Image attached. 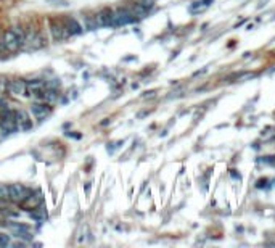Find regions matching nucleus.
I'll return each mask as SVG.
<instances>
[{
    "label": "nucleus",
    "mask_w": 275,
    "mask_h": 248,
    "mask_svg": "<svg viewBox=\"0 0 275 248\" xmlns=\"http://www.w3.org/2000/svg\"><path fill=\"white\" fill-rule=\"evenodd\" d=\"M65 28H66L68 34H70V36H73V34H81V33H82L81 24H79L76 19H66Z\"/></svg>",
    "instance_id": "1a4fd4ad"
},
{
    "label": "nucleus",
    "mask_w": 275,
    "mask_h": 248,
    "mask_svg": "<svg viewBox=\"0 0 275 248\" xmlns=\"http://www.w3.org/2000/svg\"><path fill=\"white\" fill-rule=\"evenodd\" d=\"M24 33L19 28H12L8 31H5L3 34V45L5 49L10 52H17L21 47L24 45Z\"/></svg>",
    "instance_id": "f257e3e1"
},
{
    "label": "nucleus",
    "mask_w": 275,
    "mask_h": 248,
    "mask_svg": "<svg viewBox=\"0 0 275 248\" xmlns=\"http://www.w3.org/2000/svg\"><path fill=\"white\" fill-rule=\"evenodd\" d=\"M26 82L21 81V79H13V81H10L7 84V91L10 94H13V95H24L26 92Z\"/></svg>",
    "instance_id": "6e6552de"
},
{
    "label": "nucleus",
    "mask_w": 275,
    "mask_h": 248,
    "mask_svg": "<svg viewBox=\"0 0 275 248\" xmlns=\"http://www.w3.org/2000/svg\"><path fill=\"white\" fill-rule=\"evenodd\" d=\"M89 191H91V186H89V184H86V193H89Z\"/></svg>",
    "instance_id": "2eb2a0df"
},
{
    "label": "nucleus",
    "mask_w": 275,
    "mask_h": 248,
    "mask_svg": "<svg viewBox=\"0 0 275 248\" xmlns=\"http://www.w3.org/2000/svg\"><path fill=\"white\" fill-rule=\"evenodd\" d=\"M7 245H10V237L0 234V247H7Z\"/></svg>",
    "instance_id": "ddd939ff"
},
{
    "label": "nucleus",
    "mask_w": 275,
    "mask_h": 248,
    "mask_svg": "<svg viewBox=\"0 0 275 248\" xmlns=\"http://www.w3.org/2000/svg\"><path fill=\"white\" fill-rule=\"evenodd\" d=\"M31 112H33V114L37 119H45L47 116H50L52 107L49 103H34L33 107H31Z\"/></svg>",
    "instance_id": "0eeeda50"
},
{
    "label": "nucleus",
    "mask_w": 275,
    "mask_h": 248,
    "mask_svg": "<svg viewBox=\"0 0 275 248\" xmlns=\"http://www.w3.org/2000/svg\"><path fill=\"white\" fill-rule=\"evenodd\" d=\"M209 2H213V0H202V2H197L192 7V12H198V8L200 10H203V8H206L209 5Z\"/></svg>",
    "instance_id": "f8f14e48"
},
{
    "label": "nucleus",
    "mask_w": 275,
    "mask_h": 248,
    "mask_svg": "<svg viewBox=\"0 0 275 248\" xmlns=\"http://www.w3.org/2000/svg\"><path fill=\"white\" fill-rule=\"evenodd\" d=\"M29 195H31V191L28 187L21 186V184H12V186H7V197L10 198V202H15V203L26 202Z\"/></svg>",
    "instance_id": "f03ea898"
},
{
    "label": "nucleus",
    "mask_w": 275,
    "mask_h": 248,
    "mask_svg": "<svg viewBox=\"0 0 275 248\" xmlns=\"http://www.w3.org/2000/svg\"><path fill=\"white\" fill-rule=\"evenodd\" d=\"M5 49V45H3V39L2 40H0V52H2Z\"/></svg>",
    "instance_id": "4468645a"
},
{
    "label": "nucleus",
    "mask_w": 275,
    "mask_h": 248,
    "mask_svg": "<svg viewBox=\"0 0 275 248\" xmlns=\"http://www.w3.org/2000/svg\"><path fill=\"white\" fill-rule=\"evenodd\" d=\"M15 119H17V126H18L19 131H29L31 128H33V123H31L28 113L23 112V110L15 112Z\"/></svg>",
    "instance_id": "423d86ee"
},
{
    "label": "nucleus",
    "mask_w": 275,
    "mask_h": 248,
    "mask_svg": "<svg viewBox=\"0 0 275 248\" xmlns=\"http://www.w3.org/2000/svg\"><path fill=\"white\" fill-rule=\"evenodd\" d=\"M50 34H52V39L56 40V42L66 39L68 36H70L66 28H65V24L60 23V21H52L50 23Z\"/></svg>",
    "instance_id": "20e7f679"
},
{
    "label": "nucleus",
    "mask_w": 275,
    "mask_h": 248,
    "mask_svg": "<svg viewBox=\"0 0 275 248\" xmlns=\"http://www.w3.org/2000/svg\"><path fill=\"white\" fill-rule=\"evenodd\" d=\"M56 98H58V95H56L55 89L54 91H44V97H42V100H47V102H55Z\"/></svg>",
    "instance_id": "9b49d317"
},
{
    "label": "nucleus",
    "mask_w": 275,
    "mask_h": 248,
    "mask_svg": "<svg viewBox=\"0 0 275 248\" xmlns=\"http://www.w3.org/2000/svg\"><path fill=\"white\" fill-rule=\"evenodd\" d=\"M0 129L7 134H12L18 129L17 119H15V113H12L10 110H2V116H0Z\"/></svg>",
    "instance_id": "7ed1b4c3"
},
{
    "label": "nucleus",
    "mask_w": 275,
    "mask_h": 248,
    "mask_svg": "<svg viewBox=\"0 0 275 248\" xmlns=\"http://www.w3.org/2000/svg\"><path fill=\"white\" fill-rule=\"evenodd\" d=\"M113 15H114V12H111L108 8L102 10V12H98L93 17L95 24L97 26H113Z\"/></svg>",
    "instance_id": "39448f33"
},
{
    "label": "nucleus",
    "mask_w": 275,
    "mask_h": 248,
    "mask_svg": "<svg viewBox=\"0 0 275 248\" xmlns=\"http://www.w3.org/2000/svg\"><path fill=\"white\" fill-rule=\"evenodd\" d=\"M26 87L29 91H37V89H45V81L42 79H33V81H28L26 82Z\"/></svg>",
    "instance_id": "9d476101"
}]
</instances>
